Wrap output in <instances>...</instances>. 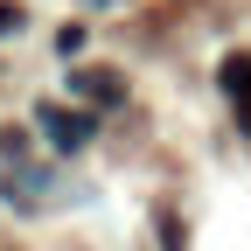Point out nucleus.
<instances>
[{
	"label": "nucleus",
	"mask_w": 251,
	"mask_h": 251,
	"mask_svg": "<svg viewBox=\"0 0 251 251\" xmlns=\"http://www.w3.org/2000/svg\"><path fill=\"white\" fill-rule=\"evenodd\" d=\"M35 126H42V133H49L63 153H77V147H84V133H91V119H84V112H63V105H42V112H35Z\"/></svg>",
	"instance_id": "1"
},
{
	"label": "nucleus",
	"mask_w": 251,
	"mask_h": 251,
	"mask_svg": "<svg viewBox=\"0 0 251 251\" xmlns=\"http://www.w3.org/2000/svg\"><path fill=\"white\" fill-rule=\"evenodd\" d=\"M224 91L237 105V126L251 133V56H224Z\"/></svg>",
	"instance_id": "2"
},
{
	"label": "nucleus",
	"mask_w": 251,
	"mask_h": 251,
	"mask_svg": "<svg viewBox=\"0 0 251 251\" xmlns=\"http://www.w3.org/2000/svg\"><path fill=\"white\" fill-rule=\"evenodd\" d=\"M14 28H21V7H14V0H0V35H14Z\"/></svg>",
	"instance_id": "4"
},
{
	"label": "nucleus",
	"mask_w": 251,
	"mask_h": 251,
	"mask_svg": "<svg viewBox=\"0 0 251 251\" xmlns=\"http://www.w3.org/2000/svg\"><path fill=\"white\" fill-rule=\"evenodd\" d=\"M77 98H91V105H126V77H119V70H77Z\"/></svg>",
	"instance_id": "3"
}]
</instances>
